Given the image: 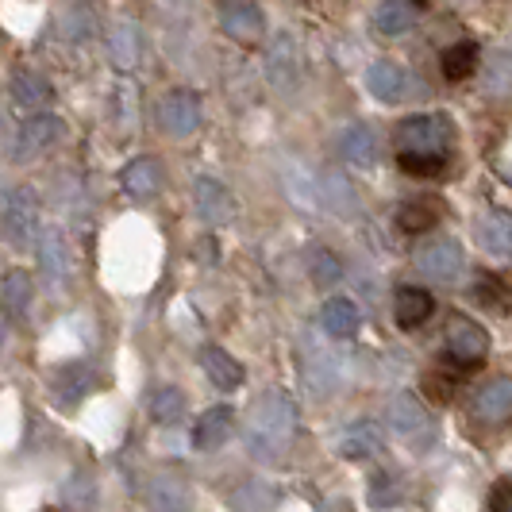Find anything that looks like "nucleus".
Masks as SVG:
<instances>
[{
  "instance_id": "nucleus-4",
  "label": "nucleus",
  "mask_w": 512,
  "mask_h": 512,
  "mask_svg": "<svg viewBox=\"0 0 512 512\" xmlns=\"http://www.w3.org/2000/svg\"><path fill=\"white\" fill-rule=\"evenodd\" d=\"M416 270H420L424 278H432V282H455L462 274V247L455 239L439 235V239L424 243V247L416 251Z\"/></svg>"
},
{
  "instance_id": "nucleus-14",
  "label": "nucleus",
  "mask_w": 512,
  "mask_h": 512,
  "mask_svg": "<svg viewBox=\"0 0 512 512\" xmlns=\"http://www.w3.org/2000/svg\"><path fill=\"white\" fill-rule=\"evenodd\" d=\"M343 158L351 162V166H359V170H370L374 162H378V135L366 128V124H355V128L343 131Z\"/></svg>"
},
{
  "instance_id": "nucleus-32",
  "label": "nucleus",
  "mask_w": 512,
  "mask_h": 512,
  "mask_svg": "<svg viewBox=\"0 0 512 512\" xmlns=\"http://www.w3.org/2000/svg\"><path fill=\"white\" fill-rule=\"evenodd\" d=\"M4 297H8V308H12V312H24L27 297H31V278H27V274H8Z\"/></svg>"
},
{
  "instance_id": "nucleus-16",
  "label": "nucleus",
  "mask_w": 512,
  "mask_h": 512,
  "mask_svg": "<svg viewBox=\"0 0 512 512\" xmlns=\"http://www.w3.org/2000/svg\"><path fill=\"white\" fill-rule=\"evenodd\" d=\"M201 366L212 378V385H220V389H239L243 385V366L231 359L228 351H220V347H205L201 351Z\"/></svg>"
},
{
  "instance_id": "nucleus-6",
  "label": "nucleus",
  "mask_w": 512,
  "mask_h": 512,
  "mask_svg": "<svg viewBox=\"0 0 512 512\" xmlns=\"http://www.w3.org/2000/svg\"><path fill=\"white\" fill-rule=\"evenodd\" d=\"M385 447V432L378 420H355L343 436H339V455L343 459H370Z\"/></svg>"
},
{
  "instance_id": "nucleus-10",
  "label": "nucleus",
  "mask_w": 512,
  "mask_h": 512,
  "mask_svg": "<svg viewBox=\"0 0 512 512\" xmlns=\"http://www.w3.org/2000/svg\"><path fill=\"white\" fill-rule=\"evenodd\" d=\"M320 328L335 339H351V335L362 328V312L355 301H347V297H332V301H324L320 308Z\"/></svg>"
},
{
  "instance_id": "nucleus-18",
  "label": "nucleus",
  "mask_w": 512,
  "mask_h": 512,
  "mask_svg": "<svg viewBox=\"0 0 512 512\" xmlns=\"http://www.w3.org/2000/svg\"><path fill=\"white\" fill-rule=\"evenodd\" d=\"M197 120H201V108L185 93H178V97H170V101L162 104V124L174 135H189V131L197 128Z\"/></svg>"
},
{
  "instance_id": "nucleus-19",
  "label": "nucleus",
  "mask_w": 512,
  "mask_h": 512,
  "mask_svg": "<svg viewBox=\"0 0 512 512\" xmlns=\"http://www.w3.org/2000/svg\"><path fill=\"white\" fill-rule=\"evenodd\" d=\"M54 385H58V389H54V393H58V401H62V405H74V401H81V397L97 385V374H93L89 366L74 362V366H66V370L58 374V382Z\"/></svg>"
},
{
  "instance_id": "nucleus-36",
  "label": "nucleus",
  "mask_w": 512,
  "mask_h": 512,
  "mask_svg": "<svg viewBox=\"0 0 512 512\" xmlns=\"http://www.w3.org/2000/svg\"><path fill=\"white\" fill-rule=\"evenodd\" d=\"M0 339H4V320H0Z\"/></svg>"
},
{
  "instance_id": "nucleus-27",
  "label": "nucleus",
  "mask_w": 512,
  "mask_h": 512,
  "mask_svg": "<svg viewBox=\"0 0 512 512\" xmlns=\"http://www.w3.org/2000/svg\"><path fill=\"white\" fill-rule=\"evenodd\" d=\"M181 412H185V393L174 389V385H162L151 401V416L158 424H174Z\"/></svg>"
},
{
  "instance_id": "nucleus-33",
  "label": "nucleus",
  "mask_w": 512,
  "mask_h": 512,
  "mask_svg": "<svg viewBox=\"0 0 512 512\" xmlns=\"http://www.w3.org/2000/svg\"><path fill=\"white\" fill-rule=\"evenodd\" d=\"M474 297H478V301H482V305H501V301H505V285L497 282V278H489V274H482V278H478V285H474Z\"/></svg>"
},
{
  "instance_id": "nucleus-12",
  "label": "nucleus",
  "mask_w": 512,
  "mask_h": 512,
  "mask_svg": "<svg viewBox=\"0 0 512 512\" xmlns=\"http://www.w3.org/2000/svg\"><path fill=\"white\" fill-rule=\"evenodd\" d=\"M478 243L493 258H512V216L509 212H489L478 224Z\"/></svg>"
},
{
  "instance_id": "nucleus-35",
  "label": "nucleus",
  "mask_w": 512,
  "mask_h": 512,
  "mask_svg": "<svg viewBox=\"0 0 512 512\" xmlns=\"http://www.w3.org/2000/svg\"><path fill=\"white\" fill-rule=\"evenodd\" d=\"M512 509V489L509 482H501V486H493L489 493V512H509Z\"/></svg>"
},
{
  "instance_id": "nucleus-28",
  "label": "nucleus",
  "mask_w": 512,
  "mask_h": 512,
  "mask_svg": "<svg viewBox=\"0 0 512 512\" xmlns=\"http://www.w3.org/2000/svg\"><path fill=\"white\" fill-rule=\"evenodd\" d=\"M397 162H401V170L409 178H439L447 170V158L443 154H401Z\"/></svg>"
},
{
  "instance_id": "nucleus-29",
  "label": "nucleus",
  "mask_w": 512,
  "mask_h": 512,
  "mask_svg": "<svg viewBox=\"0 0 512 512\" xmlns=\"http://www.w3.org/2000/svg\"><path fill=\"white\" fill-rule=\"evenodd\" d=\"M424 393H428L436 405L455 401V393H459V374H447V370H428V374H424Z\"/></svg>"
},
{
  "instance_id": "nucleus-2",
  "label": "nucleus",
  "mask_w": 512,
  "mask_h": 512,
  "mask_svg": "<svg viewBox=\"0 0 512 512\" xmlns=\"http://www.w3.org/2000/svg\"><path fill=\"white\" fill-rule=\"evenodd\" d=\"M451 139V120L447 116H409L401 128H397V147L401 154H443Z\"/></svg>"
},
{
  "instance_id": "nucleus-25",
  "label": "nucleus",
  "mask_w": 512,
  "mask_h": 512,
  "mask_svg": "<svg viewBox=\"0 0 512 512\" xmlns=\"http://www.w3.org/2000/svg\"><path fill=\"white\" fill-rule=\"evenodd\" d=\"M432 224H439V208L428 201H412V205L397 208V228L416 235V231H428Z\"/></svg>"
},
{
  "instance_id": "nucleus-11",
  "label": "nucleus",
  "mask_w": 512,
  "mask_h": 512,
  "mask_svg": "<svg viewBox=\"0 0 512 512\" xmlns=\"http://www.w3.org/2000/svg\"><path fill=\"white\" fill-rule=\"evenodd\" d=\"M474 416H478V420H486V424L509 420V416H512V382H509V378L489 382L486 389L474 397Z\"/></svg>"
},
{
  "instance_id": "nucleus-9",
  "label": "nucleus",
  "mask_w": 512,
  "mask_h": 512,
  "mask_svg": "<svg viewBox=\"0 0 512 512\" xmlns=\"http://www.w3.org/2000/svg\"><path fill=\"white\" fill-rule=\"evenodd\" d=\"M231 416L235 412L228 405H212L205 416H197V424H193V447L197 451H216V447H224L231 436Z\"/></svg>"
},
{
  "instance_id": "nucleus-13",
  "label": "nucleus",
  "mask_w": 512,
  "mask_h": 512,
  "mask_svg": "<svg viewBox=\"0 0 512 512\" xmlns=\"http://www.w3.org/2000/svg\"><path fill=\"white\" fill-rule=\"evenodd\" d=\"M366 85H370V93L385 104H397L401 97H405V89H409L405 70H401V66H393V62H374V66H370V74H366Z\"/></svg>"
},
{
  "instance_id": "nucleus-17",
  "label": "nucleus",
  "mask_w": 512,
  "mask_h": 512,
  "mask_svg": "<svg viewBox=\"0 0 512 512\" xmlns=\"http://www.w3.org/2000/svg\"><path fill=\"white\" fill-rule=\"evenodd\" d=\"M35 205H31V197L27 193H16L8 208H4V224H8V235L16 239V243H27L31 235H35Z\"/></svg>"
},
{
  "instance_id": "nucleus-22",
  "label": "nucleus",
  "mask_w": 512,
  "mask_h": 512,
  "mask_svg": "<svg viewBox=\"0 0 512 512\" xmlns=\"http://www.w3.org/2000/svg\"><path fill=\"white\" fill-rule=\"evenodd\" d=\"M374 24H378V31H385V35H405L412 27V8L405 0H382V4L374 8Z\"/></svg>"
},
{
  "instance_id": "nucleus-24",
  "label": "nucleus",
  "mask_w": 512,
  "mask_h": 512,
  "mask_svg": "<svg viewBox=\"0 0 512 512\" xmlns=\"http://www.w3.org/2000/svg\"><path fill=\"white\" fill-rule=\"evenodd\" d=\"M62 497H66V505L74 512H93L97 509V482H93V474L77 470L74 478L66 482V489H62Z\"/></svg>"
},
{
  "instance_id": "nucleus-1",
  "label": "nucleus",
  "mask_w": 512,
  "mask_h": 512,
  "mask_svg": "<svg viewBox=\"0 0 512 512\" xmlns=\"http://www.w3.org/2000/svg\"><path fill=\"white\" fill-rule=\"evenodd\" d=\"M293 432H297V405H293V397L274 389V393H262L251 405L243 443H247L251 459L278 462L285 455V447L293 443Z\"/></svg>"
},
{
  "instance_id": "nucleus-5",
  "label": "nucleus",
  "mask_w": 512,
  "mask_h": 512,
  "mask_svg": "<svg viewBox=\"0 0 512 512\" xmlns=\"http://www.w3.org/2000/svg\"><path fill=\"white\" fill-rule=\"evenodd\" d=\"M385 416H389L393 432H397V436H405L409 443H416V447H420V443H428L432 432H436V428H432V416L424 412V405H420L412 393H397V397L389 401V412H385Z\"/></svg>"
},
{
  "instance_id": "nucleus-23",
  "label": "nucleus",
  "mask_w": 512,
  "mask_h": 512,
  "mask_svg": "<svg viewBox=\"0 0 512 512\" xmlns=\"http://www.w3.org/2000/svg\"><path fill=\"white\" fill-rule=\"evenodd\" d=\"M124 185H128L131 197H139V201H147L158 193V166H154L151 158H139V162H131L128 174H124Z\"/></svg>"
},
{
  "instance_id": "nucleus-8",
  "label": "nucleus",
  "mask_w": 512,
  "mask_h": 512,
  "mask_svg": "<svg viewBox=\"0 0 512 512\" xmlns=\"http://www.w3.org/2000/svg\"><path fill=\"white\" fill-rule=\"evenodd\" d=\"M147 505H151V512H189L193 509V493L174 474H158L147 486Z\"/></svg>"
},
{
  "instance_id": "nucleus-15",
  "label": "nucleus",
  "mask_w": 512,
  "mask_h": 512,
  "mask_svg": "<svg viewBox=\"0 0 512 512\" xmlns=\"http://www.w3.org/2000/svg\"><path fill=\"white\" fill-rule=\"evenodd\" d=\"M224 27H228L235 39L255 43L258 35H262V12L255 8V0H235V4H224Z\"/></svg>"
},
{
  "instance_id": "nucleus-21",
  "label": "nucleus",
  "mask_w": 512,
  "mask_h": 512,
  "mask_svg": "<svg viewBox=\"0 0 512 512\" xmlns=\"http://www.w3.org/2000/svg\"><path fill=\"white\" fill-rule=\"evenodd\" d=\"M278 505V493L262 482H247L231 493V509L235 512H270Z\"/></svg>"
},
{
  "instance_id": "nucleus-7",
  "label": "nucleus",
  "mask_w": 512,
  "mask_h": 512,
  "mask_svg": "<svg viewBox=\"0 0 512 512\" xmlns=\"http://www.w3.org/2000/svg\"><path fill=\"white\" fill-rule=\"evenodd\" d=\"M432 312H436V301H432L428 289H416V285H401V289H397V297H393V316H397V324H401L405 332L420 328Z\"/></svg>"
},
{
  "instance_id": "nucleus-3",
  "label": "nucleus",
  "mask_w": 512,
  "mask_h": 512,
  "mask_svg": "<svg viewBox=\"0 0 512 512\" xmlns=\"http://www.w3.org/2000/svg\"><path fill=\"white\" fill-rule=\"evenodd\" d=\"M443 347H447V359L455 362L459 370H474V366L486 362L489 335L482 324H474V320H466V316H455V320L447 324Z\"/></svg>"
},
{
  "instance_id": "nucleus-30",
  "label": "nucleus",
  "mask_w": 512,
  "mask_h": 512,
  "mask_svg": "<svg viewBox=\"0 0 512 512\" xmlns=\"http://www.w3.org/2000/svg\"><path fill=\"white\" fill-rule=\"evenodd\" d=\"M397 501H401L397 478H393V474H378L374 486H370V505H374V509H393Z\"/></svg>"
},
{
  "instance_id": "nucleus-20",
  "label": "nucleus",
  "mask_w": 512,
  "mask_h": 512,
  "mask_svg": "<svg viewBox=\"0 0 512 512\" xmlns=\"http://www.w3.org/2000/svg\"><path fill=\"white\" fill-rule=\"evenodd\" d=\"M474 70H478V43L462 39V43L443 51V77L447 81H462V77H470Z\"/></svg>"
},
{
  "instance_id": "nucleus-26",
  "label": "nucleus",
  "mask_w": 512,
  "mask_h": 512,
  "mask_svg": "<svg viewBox=\"0 0 512 512\" xmlns=\"http://www.w3.org/2000/svg\"><path fill=\"white\" fill-rule=\"evenodd\" d=\"M197 201H201V212H205L212 224H224L231 216L228 189H220L216 181H201V185H197Z\"/></svg>"
},
{
  "instance_id": "nucleus-31",
  "label": "nucleus",
  "mask_w": 512,
  "mask_h": 512,
  "mask_svg": "<svg viewBox=\"0 0 512 512\" xmlns=\"http://www.w3.org/2000/svg\"><path fill=\"white\" fill-rule=\"evenodd\" d=\"M343 278V266H339V258L332 251H316L312 255V282L316 285H335Z\"/></svg>"
},
{
  "instance_id": "nucleus-34",
  "label": "nucleus",
  "mask_w": 512,
  "mask_h": 512,
  "mask_svg": "<svg viewBox=\"0 0 512 512\" xmlns=\"http://www.w3.org/2000/svg\"><path fill=\"white\" fill-rule=\"evenodd\" d=\"M43 258H47V270L51 274H62V243H58V235H47V243H43Z\"/></svg>"
},
{
  "instance_id": "nucleus-37",
  "label": "nucleus",
  "mask_w": 512,
  "mask_h": 512,
  "mask_svg": "<svg viewBox=\"0 0 512 512\" xmlns=\"http://www.w3.org/2000/svg\"><path fill=\"white\" fill-rule=\"evenodd\" d=\"M509 512H512V509H509Z\"/></svg>"
}]
</instances>
